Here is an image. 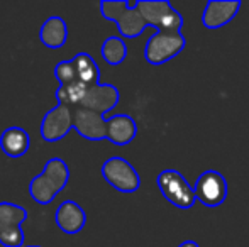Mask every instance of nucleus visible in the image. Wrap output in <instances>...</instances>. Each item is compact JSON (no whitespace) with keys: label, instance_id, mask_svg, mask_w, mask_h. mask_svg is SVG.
Wrapping results in <instances>:
<instances>
[{"label":"nucleus","instance_id":"nucleus-19","mask_svg":"<svg viewBox=\"0 0 249 247\" xmlns=\"http://www.w3.org/2000/svg\"><path fill=\"white\" fill-rule=\"evenodd\" d=\"M178 247H200L195 241H185L183 244H180Z\"/></svg>","mask_w":249,"mask_h":247},{"label":"nucleus","instance_id":"nucleus-15","mask_svg":"<svg viewBox=\"0 0 249 247\" xmlns=\"http://www.w3.org/2000/svg\"><path fill=\"white\" fill-rule=\"evenodd\" d=\"M39 39L50 49H59L68 41V26L59 16L48 17L39 29Z\"/></svg>","mask_w":249,"mask_h":247},{"label":"nucleus","instance_id":"nucleus-16","mask_svg":"<svg viewBox=\"0 0 249 247\" xmlns=\"http://www.w3.org/2000/svg\"><path fill=\"white\" fill-rule=\"evenodd\" d=\"M31 139L22 127H9L0 135V149L9 158H20L29 151Z\"/></svg>","mask_w":249,"mask_h":247},{"label":"nucleus","instance_id":"nucleus-4","mask_svg":"<svg viewBox=\"0 0 249 247\" xmlns=\"http://www.w3.org/2000/svg\"><path fill=\"white\" fill-rule=\"evenodd\" d=\"M141 16L144 17L148 26H154L166 33H181L183 17L173 9L168 0H138L136 3Z\"/></svg>","mask_w":249,"mask_h":247},{"label":"nucleus","instance_id":"nucleus-2","mask_svg":"<svg viewBox=\"0 0 249 247\" xmlns=\"http://www.w3.org/2000/svg\"><path fill=\"white\" fill-rule=\"evenodd\" d=\"M136 3L138 2H125V0H102L100 2L102 17L117 24L119 33L125 39L139 37L148 27Z\"/></svg>","mask_w":249,"mask_h":247},{"label":"nucleus","instance_id":"nucleus-10","mask_svg":"<svg viewBox=\"0 0 249 247\" xmlns=\"http://www.w3.org/2000/svg\"><path fill=\"white\" fill-rule=\"evenodd\" d=\"M121 99V93L110 83H99L95 86H90L89 90L83 95L82 102L78 103V107L83 109L93 110V112H99L102 115L108 114L112 109H115V105L119 103Z\"/></svg>","mask_w":249,"mask_h":247},{"label":"nucleus","instance_id":"nucleus-12","mask_svg":"<svg viewBox=\"0 0 249 247\" xmlns=\"http://www.w3.org/2000/svg\"><path fill=\"white\" fill-rule=\"evenodd\" d=\"M239 9V0H212L203 9L202 24L207 29H220L237 16Z\"/></svg>","mask_w":249,"mask_h":247},{"label":"nucleus","instance_id":"nucleus-8","mask_svg":"<svg viewBox=\"0 0 249 247\" xmlns=\"http://www.w3.org/2000/svg\"><path fill=\"white\" fill-rule=\"evenodd\" d=\"M195 197L202 205L215 208L222 205L227 198V181L219 171H203L195 181Z\"/></svg>","mask_w":249,"mask_h":247},{"label":"nucleus","instance_id":"nucleus-11","mask_svg":"<svg viewBox=\"0 0 249 247\" xmlns=\"http://www.w3.org/2000/svg\"><path fill=\"white\" fill-rule=\"evenodd\" d=\"M73 129L89 141H104L107 134V119L93 110L75 107L73 109Z\"/></svg>","mask_w":249,"mask_h":247},{"label":"nucleus","instance_id":"nucleus-1","mask_svg":"<svg viewBox=\"0 0 249 247\" xmlns=\"http://www.w3.org/2000/svg\"><path fill=\"white\" fill-rule=\"evenodd\" d=\"M70 181V168L61 158L46 161L41 175L34 176L29 183V195L36 203L50 205Z\"/></svg>","mask_w":249,"mask_h":247},{"label":"nucleus","instance_id":"nucleus-7","mask_svg":"<svg viewBox=\"0 0 249 247\" xmlns=\"http://www.w3.org/2000/svg\"><path fill=\"white\" fill-rule=\"evenodd\" d=\"M27 210L10 201L0 203V244L3 247H22V222L27 220Z\"/></svg>","mask_w":249,"mask_h":247},{"label":"nucleus","instance_id":"nucleus-20","mask_svg":"<svg viewBox=\"0 0 249 247\" xmlns=\"http://www.w3.org/2000/svg\"><path fill=\"white\" fill-rule=\"evenodd\" d=\"M26 247H41V246H26Z\"/></svg>","mask_w":249,"mask_h":247},{"label":"nucleus","instance_id":"nucleus-9","mask_svg":"<svg viewBox=\"0 0 249 247\" xmlns=\"http://www.w3.org/2000/svg\"><path fill=\"white\" fill-rule=\"evenodd\" d=\"M73 109L70 103H58L46 112L41 122V137L46 142H58L73 129Z\"/></svg>","mask_w":249,"mask_h":247},{"label":"nucleus","instance_id":"nucleus-6","mask_svg":"<svg viewBox=\"0 0 249 247\" xmlns=\"http://www.w3.org/2000/svg\"><path fill=\"white\" fill-rule=\"evenodd\" d=\"M102 176L112 188L121 193H134L141 186V178L136 168L124 158H108L102 165Z\"/></svg>","mask_w":249,"mask_h":247},{"label":"nucleus","instance_id":"nucleus-17","mask_svg":"<svg viewBox=\"0 0 249 247\" xmlns=\"http://www.w3.org/2000/svg\"><path fill=\"white\" fill-rule=\"evenodd\" d=\"M73 66H75V73H76V82L80 85L87 86H95L100 83V69L99 65L95 63L92 56L89 53H78L75 58H71Z\"/></svg>","mask_w":249,"mask_h":247},{"label":"nucleus","instance_id":"nucleus-3","mask_svg":"<svg viewBox=\"0 0 249 247\" xmlns=\"http://www.w3.org/2000/svg\"><path fill=\"white\" fill-rule=\"evenodd\" d=\"M156 183L161 195L173 207L180 208V210H188L197 201L195 190L185 180V176L180 171H177V169H164V171H161L156 178Z\"/></svg>","mask_w":249,"mask_h":247},{"label":"nucleus","instance_id":"nucleus-5","mask_svg":"<svg viewBox=\"0 0 249 247\" xmlns=\"http://www.w3.org/2000/svg\"><path fill=\"white\" fill-rule=\"evenodd\" d=\"M187 46V39L181 33L160 31L151 36L144 48V58L149 65L160 66L177 58Z\"/></svg>","mask_w":249,"mask_h":247},{"label":"nucleus","instance_id":"nucleus-18","mask_svg":"<svg viewBox=\"0 0 249 247\" xmlns=\"http://www.w3.org/2000/svg\"><path fill=\"white\" fill-rule=\"evenodd\" d=\"M100 54L107 65L117 66L127 58V44H125V41L122 37L110 36L102 44Z\"/></svg>","mask_w":249,"mask_h":247},{"label":"nucleus","instance_id":"nucleus-13","mask_svg":"<svg viewBox=\"0 0 249 247\" xmlns=\"http://www.w3.org/2000/svg\"><path fill=\"white\" fill-rule=\"evenodd\" d=\"M56 225L61 232L68 235L78 234L87 224V214L76 201L65 200L54 212Z\"/></svg>","mask_w":249,"mask_h":247},{"label":"nucleus","instance_id":"nucleus-14","mask_svg":"<svg viewBox=\"0 0 249 247\" xmlns=\"http://www.w3.org/2000/svg\"><path fill=\"white\" fill-rule=\"evenodd\" d=\"M138 135V124L127 114H117L107 119L105 139L115 146H127Z\"/></svg>","mask_w":249,"mask_h":247}]
</instances>
